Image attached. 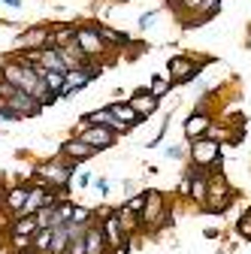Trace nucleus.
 Segmentation results:
<instances>
[{"label": "nucleus", "instance_id": "22", "mask_svg": "<svg viewBox=\"0 0 251 254\" xmlns=\"http://www.w3.org/2000/svg\"><path fill=\"white\" fill-rule=\"evenodd\" d=\"M97 190L106 197V194H109V182H106V179H97Z\"/></svg>", "mask_w": 251, "mask_h": 254}, {"label": "nucleus", "instance_id": "24", "mask_svg": "<svg viewBox=\"0 0 251 254\" xmlns=\"http://www.w3.org/2000/svg\"><path fill=\"white\" fill-rule=\"evenodd\" d=\"M3 3H9V6H18V3H21V0H3Z\"/></svg>", "mask_w": 251, "mask_h": 254}, {"label": "nucleus", "instance_id": "16", "mask_svg": "<svg viewBox=\"0 0 251 254\" xmlns=\"http://www.w3.org/2000/svg\"><path fill=\"white\" fill-rule=\"evenodd\" d=\"M49 245H52V230H40V233L34 236V248L49 254Z\"/></svg>", "mask_w": 251, "mask_h": 254}, {"label": "nucleus", "instance_id": "1", "mask_svg": "<svg viewBox=\"0 0 251 254\" xmlns=\"http://www.w3.org/2000/svg\"><path fill=\"white\" fill-rule=\"evenodd\" d=\"M142 224H154V227H170L173 224V215L170 206H164V197L158 190H148L145 194V209H142Z\"/></svg>", "mask_w": 251, "mask_h": 254}, {"label": "nucleus", "instance_id": "7", "mask_svg": "<svg viewBox=\"0 0 251 254\" xmlns=\"http://www.w3.org/2000/svg\"><path fill=\"white\" fill-rule=\"evenodd\" d=\"M203 133H209V115L203 109H197V112L188 115V121H185V136L194 142V139H203Z\"/></svg>", "mask_w": 251, "mask_h": 254}, {"label": "nucleus", "instance_id": "14", "mask_svg": "<svg viewBox=\"0 0 251 254\" xmlns=\"http://www.w3.org/2000/svg\"><path fill=\"white\" fill-rule=\"evenodd\" d=\"M27 194H30V188H24V185H18V188H12V190H9V209H12L15 215L24 209V203H27Z\"/></svg>", "mask_w": 251, "mask_h": 254}, {"label": "nucleus", "instance_id": "20", "mask_svg": "<svg viewBox=\"0 0 251 254\" xmlns=\"http://www.w3.org/2000/svg\"><path fill=\"white\" fill-rule=\"evenodd\" d=\"M167 157H173V161H179V157H182V148H179V145H170V148H167Z\"/></svg>", "mask_w": 251, "mask_h": 254}, {"label": "nucleus", "instance_id": "18", "mask_svg": "<svg viewBox=\"0 0 251 254\" xmlns=\"http://www.w3.org/2000/svg\"><path fill=\"white\" fill-rule=\"evenodd\" d=\"M73 224L88 227V224H91V212H88V209H76V212H73Z\"/></svg>", "mask_w": 251, "mask_h": 254}, {"label": "nucleus", "instance_id": "3", "mask_svg": "<svg viewBox=\"0 0 251 254\" xmlns=\"http://www.w3.org/2000/svg\"><path fill=\"white\" fill-rule=\"evenodd\" d=\"M191 157L197 167H215L218 161H221V142H218L215 136H203V139H194L191 142Z\"/></svg>", "mask_w": 251, "mask_h": 254}, {"label": "nucleus", "instance_id": "5", "mask_svg": "<svg viewBox=\"0 0 251 254\" xmlns=\"http://www.w3.org/2000/svg\"><path fill=\"white\" fill-rule=\"evenodd\" d=\"M203 64H206V61H203ZM203 64H194L191 58H173V61H170V82H173V85H176V82H179V85L191 82V79L203 70Z\"/></svg>", "mask_w": 251, "mask_h": 254}, {"label": "nucleus", "instance_id": "23", "mask_svg": "<svg viewBox=\"0 0 251 254\" xmlns=\"http://www.w3.org/2000/svg\"><path fill=\"white\" fill-rule=\"evenodd\" d=\"M88 182H91V176H88V173H82V176H79V182H76V185H79V188H85V185H88Z\"/></svg>", "mask_w": 251, "mask_h": 254}, {"label": "nucleus", "instance_id": "15", "mask_svg": "<svg viewBox=\"0 0 251 254\" xmlns=\"http://www.w3.org/2000/svg\"><path fill=\"white\" fill-rule=\"evenodd\" d=\"M170 88H173V82H170V79H161V76H154V79H151V85H148V94H151V97H158V100H161V97H164V94H167Z\"/></svg>", "mask_w": 251, "mask_h": 254}, {"label": "nucleus", "instance_id": "9", "mask_svg": "<svg viewBox=\"0 0 251 254\" xmlns=\"http://www.w3.org/2000/svg\"><path fill=\"white\" fill-rule=\"evenodd\" d=\"M130 106H133L142 118H148L154 109H158V97H151L148 88H136V91L130 94Z\"/></svg>", "mask_w": 251, "mask_h": 254}, {"label": "nucleus", "instance_id": "13", "mask_svg": "<svg viewBox=\"0 0 251 254\" xmlns=\"http://www.w3.org/2000/svg\"><path fill=\"white\" fill-rule=\"evenodd\" d=\"M12 233H15V236H37V233H40L37 215H24V218H18L15 224H12Z\"/></svg>", "mask_w": 251, "mask_h": 254}, {"label": "nucleus", "instance_id": "21", "mask_svg": "<svg viewBox=\"0 0 251 254\" xmlns=\"http://www.w3.org/2000/svg\"><path fill=\"white\" fill-rule=\"evenodd\" d=\"M151 21H154V12H145V15H142V18H139V27H142V30H145V27H148V24H151Z\"/></svg>", "mask_w": 251, "mask_h": 254}, {"label": "nucleus", "instance_id": "8", "mask_svg": "<svg viewBox=\"0 0 251 254\" xmlns=\"http://www.w3.org/2000/svg\"><path fill=\"white\" fill-rule=\"evenodd\" d=\"M61 154H67V157H73L76 164H82V161H91V157L97 154V148H91L88 142H82V139L76 136V139H70V142L61 145Z\"/></svg>", "mask_w": 251, "mask_h": 254}, {"label": "nucleus", "instance_id": "11", "mask_svg": "<svg viewBox=\"0 0 251 254\" xmlns=\"http://www.w3.org/2000/svg\"><path fill=\"white\" fill-rule=\"evenodd\" d=\"M106 109H109V112H112L118 121H124L127 127H136L139 121H145V118H142V115H139V112H136L130 103H112V106H106Z\"/></svg>", "mask_w": 251, "mask_h": 254}, {"label": "nucleus", "instance_id": "4", "mask_svg": "<svg viewBox=\"0 0 251 254\" xmlns=\"http://www.w3.org/2000/svg\"><path fill=\"white\" fill-rule=\"evenodd\" d=\"M79 139L82 142H88L91 148H97V151H103V148H109V145H115V139H118V133H112L109 127H100V124H88L85 130L79 133Z\"/></svg>", "mask_w": 251, "mask_h": 254}, {"label": "nucleus", "instance_id": "2", "mask_svg": "<svg viewBox=\"0 0 251 254\" xmlns=\"http://www.w3.org/2000/svg\"><path fill=\"white\" fill-rule=\"evenodd\" d=\"M76 167H79L76 161H67V157H55V161H49V164H40V167H37V176L49 179L52 185H70V179H73Z\"/></svg>", "mask_w": 251, "mask_h": 254}, {"label": "nucleus", "instance_id": "17", "mask_svg": "<svg viewBox=\"0 0 251 254\" xmlns=\"http://www.w3.org/2000/svg\"><path fill=\"white\" fill-rule=\"evenodd\" d=\"M124 209H127L130 215H142V209H145V194H139V197H133L127 206H124Z\"/></svg>", "mask_w": 251, "mask_h": 254}, {"label": "nucleus", "instance_id": "19", "mask_svg": "<svg viewBox=\"0 0 251 254\" xmlns=\"http://www.w3.org/2000/svg\"><path fill=\"white\" fill-rule=\"evenodd\" d=\"M236 230H239V233H242L245 239H251V209H248V212L242 215V221H239V227H236Z\"/></svg>", "mask_w": 251, "mask_h": 254}, {"label": "nucleus", "instance_id": "6", "mask_svg": "<svg viewBox=\"0 0 251 254\" xmlns=\"http://www.w3.org/2000/svg\"><path fill=\"white\" fill-rule=\"evenodd\" d=\"M76 43L82 46L85 58H97V55L106 49V43H103V40H100V34H97V24H82V27H79Z\"/></svg>", "mask_w": 251, "mask_h": 254}, {"label": "nucleus", "instance_id": "12", "mask_svg": "<svg viewBox=\"0 0 251 254\" xmlns=\"http://www.w3.org/2000/svg\"><path fill=\"white\" fill-rule=\"evenodd\" d=\"M85 242H88V254H106V236H103V227L88 224Z\"/></svg>", "mask_w": 251, "mask_h": 254}, {"label": "nucleus", "instance_id": "10", "mask_svg": "<svg viewBox=\"0 0 251 254\" xmlns=\"http://www.w3.org/2000/svg\"><path fill=\"white\" fill-rule=\"evenodd\" d=\"M70 251V224H58L52 230V245L49 254H67Z\"/></svg>", "mask_w": 251, "mask_h": 254}]
</instances>
